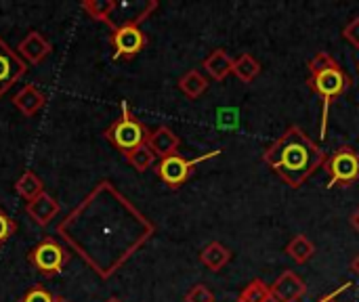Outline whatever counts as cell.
<instances>
[{"label":"cell","instance_id":"cell-23","mask_svg":"<svg viewBox=\"0 0 359 302\" xmlns=\"http://www.w3.org/2000/svg\"><path fill=\"white\" fill-rule=\"evenodd\" d=\"M82 8H84L90 17H95V19L107 23L109 17H111V13H114V8H116V2H114V0H88V2L82 4Z\"/></svg>","mask_w":359,"mask_h":302},{"label":"cell","instance_id":"cell-34","mask_svg":"<svg viewBox=\"0 0 359 302\" xmlns=\"http://www.w3.org/2000/svg\"><path fill=\"white\" fill-rule=\"evenodd\" d=\"M358 71H359V63H358Z\"/></svg>","mask_w":359,"mask_h":302},{"label":"cell","instance_id":"cell-25","mask_svg":"<svg viewBox=\"0 0 359 302\" xmlns=\"http://www.w3.org/2000/svg\"><path fill=\"white\" fill-rule=\"evenodd\" d=\"M185 302H215V294H212V290H210L208 286L198 284V286H194V288L187 292Z\"/></svg>","mask_w":359,"mask_h":302},{"label":"cell","instance_id":"cell-31","mask_svg":"<svg viewBox=\"0 0 359 302\" xmlns=\"http://www.w3.org/2000/svg\"><path fill=\"white\" fill-rule=\"evenodd\" d=\"M55 302H69V301H65V298H55Z\"/></svg>","mask_w":359,"mask_h":302},{"label":"cell","instance_id":"cell-3","mask_svg":"<svg viewBox=\"0 0 359 302\" xmlns=\"http://www.w3.org/2000/svg\"><path fill=\"white\" fill-rule=\"evenodd\" d=\"M105 137H107V141H109L114 147H118L122 153H128V151H133V149L145 145L149 132H147V128H145L139 120H135V118L130 116L128 105L122 103V118H120L118 122H114V124L107 128Z\"/></svg>","mask_w":359,"mask_h":302},{"label":"cell","instance_id":"cell-20","mask_svg":"<svg viewBox=\"0 0 359 302\" xmlns=\"http://www.w3.org/2000/svg\"><path fill=\"white\" fill-rule=\"evenodd\" d=\"M15 189H17V193H19L25 202H32V200H36L38 195L44 193V191H42V181H40L34 172H29V170L21 174V179L17 181Z\"/></svg>","mask_w":359,"mask_h":302},{"label":"cell","instance_id":"cell-10","mask_svg":"<svg viewBox=\"0 0 359 302\" xmlns=\"http://www.w3.org/2000/svg\"><path fill=\"white\" fill-rule=\"evenodd\" d=\"M305 292L307 286L294 271H284L271 286V296L276 302H297Z\"/></svg>","mask_w":359,"mask_h":302},{"label":"cell","instance_id":"cell-4","mask_svg":"<svg viewBox=\"0 0 359 302\" xmlns=\"http://www.w3.org/2000/svg\"><path fill=\"white\" fill-rule=\"evenodd\" d=\"M309 86L324 99V122H322V137H326V122H328V111H330V103L332 99H337L339 95H343L349 86V78L347 74L339 67L326 69L318 76H309Z\"/></svg>","mask_w":359,"mask_h":302},{"label":"cell","instance_id":"cell-12","mask_svg":"<svg viewBox=\"0 0 359 302\" xmlns=\"http://www.w3.org/2000/svg\"><path fill=\"white\" fill-rule=\"evenodd\" d=\"M19 55L25 59V61H29V63H40L44 57H48L50 55V44L42 38V34H38V32H32V34H27L21 42H19Z\"/></svg>","mask_w":359,"mask_h":302},{"label":"cell","instance_id":"cell-18","mask_svg":"<svg viewBox=\"0 0 359 302\" xmlns=\"http://www.w3.org/2000/svg\"><path fill=\"white\" fill-rule=\"evenodd\" d=\"M286 254H288L294 263L305 265V263L316 254V246H313V242H311L309 238L297 235V238L286 246Z\"/></svg>","mask_w":359,"mask_h":302},{"label":"cell","instance_id":"cell-29","mask_svg":"<svg viewBox=\"0 0 359 302\" xmlns=\"http://www.w3.org/2000/svg\"><path fill=\"white\" fill-rule=\"evenodd\" d=\"M351 225L355 227V231H359V210L358 212H353V217H351Z\"/></svg>","mask_w":359,"mask_h":302},{"label":"cell","instance_id":"cell-27","mask_svg":"<svg viewBox=\"0 0 359 302\" xmlns=\"http://www.w3.org/2000/svg\"><path fill=\"white\" fill-rule=\"evenodd\" d=\"M23 302H55V296L44 288H34L25 294Z\"/></svg>","mask_w":359,"mask_h":302},{"label":"cell","instance_id":"cell-22","mask_svg":"<svg viewBox=\"0 0 359 302\" xmlns=\"http://www.w3.org/2000/svg\"><path fill=\"white\" fill-rule=\"evenodd\" d=\"M273 296H271V288L265 286L261 280H255L250 282L244 292L240 294V302H271Z\"/></svg>","mask_w":359,"mask_h":302},{"label":"cell","instance_id":"cell-32","mask_svg":"<svg viewBox=\"0 0 359 302\" xmlns=\"http://www.w3.org/2000/svg\"><path fill=\"white\" fill-rule=\"evenodd\" d=\"M107 302H120V301H118V298H109V301H107Z\"/></svg>","mask_w":359,"mask_h":302},{"label":"cell","instance_id":"cell-21","mask_svg":"<svg viewBox=\"0 0 359 302\" xmlns=\"http://www.w3.org/2000/svg\"><path fill=\"white\" fill-rule=\"evenodd\" d=\"M124 156H126L128 164H130L137 172H145V170L151 168V164L156 162V153L147 147V143L141 145V147H137V149H133V151H128V153H124Z\"/></svg>","mask_w":359,"mask_h":302},{"label":"cell","instance_id":"cell-13","mask_svg":"<svg viewBox=\"0 0 359 302\" xmlns=\"http://www.w3.org/2000/svg\"><path fill=\"white\" fill-rule=\"evenodd\" d=\"M25 210H27V214L34 219V223H38V225H48V223L57 217L59 204H57L48 193H42V195H38L36 200L27 202Z\"/></svg>","mask_w":359,"mask_h":302},{"label":"cell","instance_id":"cell-33","mask_svg":"<svg viewBox=\"0 0 359 302\" xmlns=\"http://www.w3.org/2000/svg\"><path fill=\"white\" fill-rule=\"evenodd\" d=\"M330 302H337V298H334V301H330Z\"/></svg>","mask_w":359,"mask_h":302},{"label":"cell","instance_id":"cell-24","mask_svg":"<svg viewBox=\"0 0 359 302\" xmlns=\"http://www.w3.org/2000/svg\"><path fill=\"white\" fill-rule=\"evenodd\" d=\"M332 67H339L337 59L328 53H318L311 61H309V74L311 76H318L326 69H332Z\"/></svg>","mask_w":359,"mask_h":302},{"label":"cell","instance_id":"cell-17","mask_svg":"<svg viewBox=\"0 0 359 302\" xmlns=\"http://www.w3.org/2000/svg\"><path fill=\"white\" fill-rule=\"evenodd\" d=\"M231 74H236V78L238 80H242V82H252L259 74H261V63L252 57V55H248V53H242L240 57H236L233 59V67H231Z\"/></svg>","mask_w":359,"mask_h":302},{"label":"cell","instance_id":"cell-6","mask_svg":"<svg viewBox=\"0 0 359 302\" xmlns=\"http://www.w3.org/2000/svg\"><path fill=\"white\" fill-rule=\"evenodd\" d=\"M219 151H215V153H210V156H202V158H196V160H185V158H181V156H168V158H164L162 162H160V166H158V177L166 183V185H170V187H179V185H183L185 181H187V177H189V172L194 170V166L196 164H200V162H204V160H208V158H212V156H217Z\"/></svg>","mask_w":359,"mask_h":302},{"label":"cell","instance_id":"cell-26","mask_svg":"<svg viewBox=\"0 0 359 302\" xmlns=\"http://www.w3.org/2000/svg\"><path fill=\"white\" fill-rule=\"evenodd\" d=\"M15 231V223L11 221V217L0 208V246L8 240V235Z\"/></svg>","mask_w":359,"mask_h":302},{"label":"cell","instance_id":"cell-14","mask_svg":"<svg viewBox=\"0 0 359 302\" xmlns=\"http://www.w3.org/2000/svg\"><path fill=\"white\" fill-rule=\"evenodd\" d=\"M204 67L208 71V76L212 80H225L229 74H231V67H233V59L223 50V48H217L212 50L206 59H204Z\"/></svg>","mask_w":359,"mask_h":302},{"label":"cell","instance_id":"cell-5","mask_svg":"<svg viewBox=\"0 0 359 302\" xmlns=\"http://www.w3.org/2000/svg\"><path fill=\"white\" fill-rule=\"evenodd\" d=\"M326 170L330 174L328 187L355 183L359 179V153H355L351 147L337 149V153L328 160Z\"/></svg>","mask_w":359,"mask_h":302},{"label":"cell","instance_id":"cell-11","mask_svg":"<svg viewBox=\"0 0 359 302\" xmlns=\"http://www.w3.org/2000/svg\"><path fill=\"white\" fill-rule=\"evenodd\" d=\"M179 145H181V139L168 126H160L154 132H149V137H147V147L162 160L168 156H175Z\"/></svg>","mask_w":359,"mask_h":302},{"label":"cell","instance_id":"cell-19","mask_svg":"<svg viewBox=\"0 0 359 302\" xmlns=\"http://www.w3.org/2000/svg\"><path fill=\"white\" fill-rule=\"evenodd\" d=\"M179 88H181L189 99H198V97L208 88V80H206L198 69H191V71H187L185 76H181Z\"/></svg>","mask_w":359,"mask_h":302},{"label":"cell","instance_id":"cell-9","mask_svg":"<svg viewBox=\"0 0 359 302\" xmlns=\"http://www.w3.org/2000/svg\"><path fill=\"white\" fill-rule=\"evenodd\" d=\"M116 57H133L145 46V34L139 29V25H122L114 29L111 36Z\"/></svg>","mask_w":359,"mask_h":302},{"label":"cell","instance_id":"cell-8","mask_svg":"<svg viewBox=\"0 0 359 302\" xmlns=\"http://www.w3.org/2000/svg\"><path fill=\"white\" fill-rule=\"evenodd\" d=\"M25 74V63L19 55L0 38V97Z\"/></svg>","mask_w":359,"mask_h":302},{"label":"cell","instance_id":"cell-1","mask_svg":"<svg viewBox=\"0 0 359 302\" xmlns=\"http://www.w3.org/2000/svg\"><path fill=\"white\" fill-rule=\"evenodd\" d=\"M59 235L101 277H109L149 235L151 225L111 183H99L59 223Z\"/></svg>","mask_w":359,"mask_h":302},{"label":"cell","instance_id":"cell-7","mask_svg":"<svg viewBox=\"0 0 359 302\" xmlns=\"http://www.w3.org/2000/svg\"><path fill=\"white\" fill-rule=\"evenodd\" d=\"M29 261L42 273H57V271H61V267L65 263V250L57 242L44 240L32 250Z\"/></svg>","mask_w":359,"mask_h":302},{"label":"cell","instance_id":"cell-28","mask_svg":"<svg viewBox=\"0 0 359 302\" xmlns=\"http://www.w3.org/2000/svg\"><path fill=\"white\" fill-rule=\"evenodd\" d=\"M343 36H345V38H347L355 48H359V17L358 19H353L351 23H347V25H345Z\"/></svg>","mask_w":359,"mask_h":302},{"label":"cell","instance_id":"cell-30","mask_svg":"<svg viewBox=\"0 0 359 302\" xmlns=\"http://www.w3.org/2000/svg\"><path fill=\"white\" fill-rule=\"evenodd\" d=\"M351 269L355 271V273H359V256L353 261V265H351Z\"/></svg>","mask_w":359,"mask_h":302},{"label":"cell","instance_id":"cell-2","mask_svg":"<svg viewBox=\"0 0 359 302\" xmlns=\"http://www.w3.org/2000/svg\"><path fill=\"white\" fill-rule=\"evenodd\" d=\"M263 160L292 189H299L324 166L326 153L299 126H290L265 149Z\"/></svg>","mask_w":359,"mask_h":302},{"label":"cell","instance_id":"cell-16","mask_svg":"<svg viewBox=\"0 0 359 302\" xmlns=\"http://www.w3.org/2000/svg\"><path fill=\"white\" fill-rule=\"evenodd\" d=\"M200 261L210 269V271H221L229 261H231V252L223 246V244H219V242H212V244H208L204 250H202V254H200Z\"/></svg>","mask_w":359,"mask_h":302},{"label":"cell","instance_id":"cell-15","mask_svg":"<svg viewBox=\"0 0 359 302\" xmlns=\"http://www.w3.org/2000/svg\"><path fill=\"white\" fill-rule=\"evenodd\" d=\"M13 105H15L21 114L32 116V114H36V111L44 105V95H42L36 86H23V88L15 95Z\"/></svg>","mask_w":359,"mask_h":302}]
</instances>
